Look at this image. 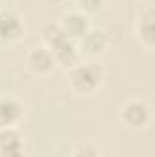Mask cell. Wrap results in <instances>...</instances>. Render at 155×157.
I'll return each instance as SVG.
<instances>
[{
	"label": "cell",
	"instance_id": "obj_1",
	"mask_svg": "<svg viewBox=\"0 0 155 157\" xmlns=\"http://www.w3.org/2000/svg\"><path fill=\"white\" fill-rule=\"evenodd\" d=\"M42 46H46L51 51L57 68H62L66 71L82 60L77 42L68 39L59 24H47L42 29Z\"/></svg>",
	"mask_w": 155,
	"mask_h": 157
},
{
	"label": "cell",
	"instance_id": "obj_2",
	"mask_svg": "<svg viewBox=\"0 0 155 157\" xmlns=\"http://www.w3.org/2000/svg\"><path fill=\"white\" fill-rule=\"evenodd\" d=\"M106 80V70L97 60H80L71 70H68V86L77 95H93L97 93Z\"/></svg>",
	"mask_w": 155,
	"mask_h": 157
},
{
	"label": "cell",
	"instance_id": "obj_3",
	"mask_svg": "<svg viewBox=\"0 0 155 157\" xmlns=\"http://www.w3.org/2000/svg\"><path fill=\"white\" fill-rule=\"evenodd\" d=\"M119 121L128 130H133V132L144 130L152 121V108L142 99H130L120 104Z\"/></svg>",
	"mask_w": 155,
	"mask_h": 157
},
{
	"label": "cell",
	"instance_id": "obj_4",
	"mask_svg": "<svg viewBox=\"0 0 155 157\" xmlns=\"http://www.w3.org/2000/svg\"><path fill=\"white\" fill-rule=\"evenodd\" d=\"M26 35V24L18 11L11 7L0 9V48L17 44Z\"/></svg>",
	"mask_w": 155,
	"mask_h": 157
},
{
	"label": "cell",
	"instance_id": "obj_5",
	"mask_svg": "<svg viewBox=\"0 0 155 157\" xmlns=\"http://www.w3.org/2000/svg\"><path fill=\"white\" fill-rule=\"evenodd\" d=\"M110 44H112V39H110L108 31L102 29V28H89L88 33L77 42L80 57H86V59H91V60L104 55L108 51Z\"/></svg>",
	"mask_w": 155,
	"mask_h": 157
},
{
	"label": "cell",
	"instance_id": "obj_6",
	"mask_svg": "<svg viewBox=\"0 0 155 157\" xmlns=\"http://www.w3.org/2000/svg\"><path fill=\"white\" fill-rule=\"evenodd\" d=\"M153 20H155V13H153V6L152 4L141 7L137 17H135V26H133L135 28V35H137L139 44L146 51H153V48H155Z\"/></svg>",
	"mask_w": 155,
	"mask_h": 157
},
{
	"label": "cell",
	"instance_id": "obj_7",
	"mask_svg": "<svg viewBox=\"0 0 155 157\" xmlns=\"http://www.w3.org/2000/svg\"><path fill=\"white\" fill-rule=\"evenodd\" d=\"M26 64L39 77H47L57 70V62H55L51 51L42 44L29 48V51L26 53Z\"/></svg>",
	"mask_w": 155,
	"mask_h": 157
},
{
	"label": "cell",
	"instance_id": "obj_8",
	"mask_svg": "<svg viewBox=\"0 0 155 157\" xmlns=\"http://www.w3.org/2000/svg\"><path fill=\"white\" fill-rule=\"evenodd\" d=\"M57 24H59V26H60V29L66 33V37H68V39H71L73 42H78V40L88 33V29L91 28L89 17H88V15H84V13H82V11H78V9L64 13Z\"/></svg>",
	"mask_w": 155,
	"mask_h": 157
},
{
	"label": "cell",
	"instance_id": "obj_9",
	"mask_svg": "<svg viewBox=\"0 0 155 157\" xmlns=\"http://www.w3.org/2000/svg\"><path fill=\"white\" fill-rule=\"evenodd\" d=\"M24 119V104L13 95L0 97V130L17 128Z\"/></svg>",
	"mask_w": 155,
	"mask_h": 157
},
{
	"label": "cell",
	"instance_id": "obj_10",
	"mask_svg": "<svg viewBox=\"0 0 155 157\" xmlns=\"http://www.w3.org/2000/svg\"><path fill=\"white\" fill-rule=\"evenodd\" d=\"M0 157H26L24 137L17 128L0 130Z\"/></svg>",
	"mask_w": 155,
	"mask_h": 157
},
{
	"label": "cell",
	"instance_id": "obj_11",
	"mask_svg": "<svg viewBox=\"0 0 155 157\" xmlns=\"http://www.w3.org/2000/svg\"><path fill=\"white\" fill-rule=\"evenodd\" d=\"M77 2V7L78 11H82L84 15H95V13H99V11H102V7H104V4H106V0H75Z\"/></svg>",
	"mask_w": 155,
	"mask_h": 157
},
{
	"label": "cell",
	"instance_id": "obj_12",
	"mask_svg": "<svg viewBox=\"0 0 155 157\" xmlns=\"http://www.w3.org/2000/svg\"><path fill=\"white\" fill-rule=\"evenodd\" d=\"M70 157H102V155H100V152H99V148L95 144H91V143H80V144H77L71 150Z\"/></svg>",
	"mask_w": 155,
	"mask_h": 157
},
{
	"label": "cell",
	"instance_id": "obj_13",
	"mask_svg": "<svg viewBox=\"0 0 155 157\" xmlns=\"http://www.w3.org/2000/svg\"><path fill=\"white\" fill-rule=\"evenodd\" d=\"M42 2H46V4H49V6H55V4H59L60 0H42Z\"/></svg>",
	"mask_w": 155,
	"mask_h": 157
}]
</instances>
